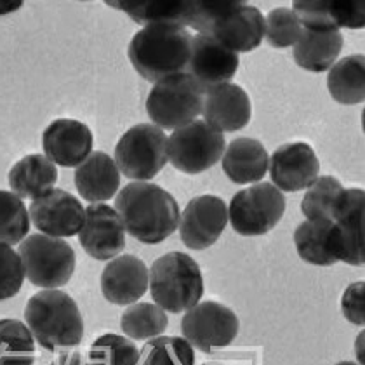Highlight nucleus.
<instances>
[{"label":"nucleus","mask_w":365,"mask_h":365,"mask_svg":"<svg viewBox=\"0 0 365 365\" xmlns=\"http://www.w3.org/2000/svg\"><path fill=\"white\" fill-rule=\"evenodd\" d=\"M331 220H307L297 225L294 244L301 259L313 267H332L337 263L327 247V233L331 230Z\"/></svg>","instance_id":"bb28decb"},{"label":"nucleus","mask_w":365,"mask_h":365,"mask_svg":"<svg viewBox=\"0 0 365 365\" xmlns=\"http://www.w3.org/2000/svg\"><path fill=\"white\" fill-rule=\"evenodd\" d=\"M364 190H344L332 212V225L327 233V247L336 261H343L350 267H364Z\"/></svg>","instance_id":"9d476101"},{"label":"nucleus","mask_w":365,"mask_h":365,"mask_svg":"<svg viewBox=\"0 0 365 365\" xmlns=\"http://www.w3.org/2000/svg\"><path fill=\"white\" fill-rule=\"evenodd\" d=\"M87 365H140V350L133 339L103 334L91 344Z\"/></svg>","instance_id":"473e14b6"},{"label":"nucleus","mask_w":365,"mask_h":365,"mask_svg":"<svg viewBox=\"0 0 365 365\" xmlns=\"http://www.w3.org/2000/svg\"><path fill=\"white\" fill-rule=\"evenodd\" d=\"M269 155L263 143L252 138H237L225 148L221 164L230 181L237 185L259 182L268 173Z\"/></svg>","instance_id":"5701e85b"},{"label":"nucleus","mask_w":365,"mask_h":365,"mask_svg":"<svg viewBox=\"0 0 365 365\" xmlns=\"http://www.w3.org/2000/svg\"><path fill=\"white\" fill-rule=\"evenodd\" d=\"M115 211L125 233L141 244H160L173 235L180 223V205L162 186L133 181L118 192Z\"/></svg>","instance_id":"f257e3e1"},{"label":"nucleus","mask_w":365,"mask_h":365,"mask_svg":"<svg viewBox=\"0 0 365 365\" xmlns=\"http://www.w3.org/2000/svg\"><path fill=\"white\" fill-rule=\"evenodd\" d=\"M332 21L336 29H364L365 2L364 0H329Z\"/></svg>","instance_id":"4c0bfd02"},{"label":"nucleus","mask_w":365,"mask_h":365,"mask_svg":"<svg viewBox=\"0 0 365 365\" xmlns=\"http://www.w3.org/2000/svg\"><path fill=\"white\" fill-rule=\"evenodd\" d=\"M344 190L346 188L336 178L319 176L307 188V193L301 200V211L308 221H332V212H334L337 200L343 195Z\"/></svg>","instance_id":"7c9ffc66"},{"label":"nucleus","mask_w":365,"mask_h":365,"mask_svg":"<svg viewBox=\"0 0 365 365\" xmlns=\"http://www.w3.org/2000/svg\"><path fill=\"white\" fill-rule=\"evenodd\" d=\"M188 75L209 93L217 86L230 84L239 70V54L221 46L212 35L198 34L192 41V54L188 61Z\"/></svg>","instance_id":"4468645a"},{"label":"nucleus","mask_w":365,"mask_h":365,"mask_svg":"<svg viewBox=\"0 0 365 365\" xmlns=\"http://www.w3.org/2000/svg\"><path fill=\"white\" fill-rule=\"evenodd\" d=\"M93 133L84 122L58 118L42 134L43 155L61 168H78L93 153Z\"/></svg>","instance_id":"f3484780"},{"label":"nucleus","mask_w":365,"mask_h":365,"mask_svg":"<svg viewBox=\"0 0 365 365\" xmlns=\"http://www.w3.org/2000/svg\"><path fill=\"white\" fill-rule=\"evenodd\" d=\"M292 11L303 29L315 31L337 30L329 11V0H296L292 2Z\"/></svg>","instance_id":"c9c22d12"},{"label":"nucleus","mask_w":365,"mask_h":365,"mask_svg":"<svg viewBox=\"0 0 365 365\" xmlns=\"http://www.w3.org/2000/svg\"><path fill=\"white\" fill-rule=\"evenodd\" d=\"M336 365H356L355 362H339V364H336Z\"/></svg>","instance_id":"37998d69"},{"label":"nucleus","mask_w":365,"mask_h":365,"mask_svg":"<svg viewBox=\"0 0 365 365\" xmlns=\"http://www.w3.org/2000/svg\"><path fill=\"white\" fill-rule=\"evenodd\" d=\"M99 284L108 303L117 307L134 304L148 291V268L134 254L117 256L103 268Z\"/></svg>","instance_id":"a211bd4d"},{"label":"nucleus","mask_w":365,"mask_h":365,"mask_svg":"<svg viewBox=\"0 0 365 365\" xmlns=\"http://www.w3.org/2000/svg\"><path fill=\"white\" fill-rule=\"evenodd\" d=\"M228 223V207L223 198L216 195H198L186 204L181 212L180 237L182 244L193 251L211 247L225 232Z\"/></svg>","instance_id":"ddd939ff"},{"label":"nucleus","mask_w":365,"mask_h":365,"mask_svg":"<svg viewBox=\"0 0 365 365\" xmlns=\"http://www.w3.org/2000/svg\"><path fill=\"white\" fill-rule=\"evenodd\" d=\"M285 212V198L272 182H256L235 193L228 205V221L242 237L272 232Z\"/></svg>","instance_id":"6e6552de"},{"label":"nucleus","mask_w":365,"mask_h":365,"mask_svg":"<svg viewBox=\"0 0 365 365\" xmlns=\"http://www.w3.org/2000/svg\"><path fill=\"white\" fill-rule=\"evenodd\" d=\"M268 173L280 192H301L319 178L320 162L308 143H285L269 157Z\"/></svg>","instance_id":"2eb2a0df"},{"label":"nucleus","mask_w":365,"mask_h":365,"mask_svg":"<svg viewBox=\"0 0 365 365\" xmlns=\"http://www.w3.org/2000/svg\"><path fill=\"white\" fill-rule=\"evenodd\" d=\"M204 108V93L188 73L155 82L146 98V113L160 129H178L197 120Z\"/></svg>","instance_id":"423d86ee"},{"label":"nucleus","mask_w":365,"mask_h":365,"mask_svg":"<svg viewBox=\"0 0 365 365\" xmlns=\"http://www.w3.org/2000/svg\"><path fill=\"white\" fill-rule=\"evenodd\" d=\"M25 277L31 285L41 289H59L73 277L77 257L68 242L34 233L19 242Z\"/></svg>","instance_id":"39448f33"},{"label":"nucleus","mask_w":365,"mask_h":365,"mask_svg":"<svg viewBox=\"0 0 365 365\" xmlns=\"http://www.w3.org/2000/svg\"><path fill=\"white\" fill-rule=\"evenodd\" d=\"M301 31L303 26L296 18L294 11L289 7H277L264 18V38L275 49L294 47L297 38L301 37Z\"/></svg>","instance_id":"72a5a7b5"},{"label":"nucleus","mask_w":365,"mask_h":365,"mask_svg":"<svg viewBox=\"0 0 365 365\" xmlns=\"http://www.w3.org/2000/svg\"><path fill=\"white\" fill-rule=\"evenodd\" d=\"M356 356H359V360H360V364H364V353L360 351V343H362V339H364V332H360V336L356 337Z\"/></svg>","instance_id":"79ce46f5"},{"label":"nucleus","mask_w":365,"mask_h":365,"mask_svg":"<svg viewBox=\"0 0 365 365\" xmlns=\"http://www.w3.org/2000/svg\"><path fill=\"white\" fill-rule=\"evenodd\" d=\"M113 160L129 180H152L168 164V136L153 124L133 125L115 146Z\"/></svg>","instance_id":"0eeeda50"},{"label":"nucleus","mask_w":365,"mask_h":365,"mask_svg":"<svg viewBox=\"0 0 365 365\" xmlns=\"http://www.w3.org/2000/svg\"><path fill=\"white\" fill-rule=\"evenodd\" d=\"M181 332L192 348L212 353L235 341L239 336V319L232 308L216 301H204L185 313Z\"/></svg>","instance_id":"9b49d317"},{"label":"nucleus","mask_w":365,"mask_h":365,"mask_svg":"<svg viewBox=\"0 0 365 365\" xmlns=\"http://www.w3.org/2000/svg\"><path fill=\"white\" fill-rule=\"evenodd\" d=\"M140 365H195V351L185 337L157 336L140 350Z\"/></svg>","instance_id":"c756f323"},{"label":"nucleus","mask_w":365,"mask_h":365,"mask_svg":"<svg viewBox=\"0 0 365 365\" xmlns=\"http://www.w3.org/2000/svg\"><path fill=\"white\" fill-rule=\"evenodd\" d=\"M30 214L26 205L13 192L0 190V244H19L29 237Z\"/></svg>","instance_id":"2f4dec72"},{"label":"nucleus","mask_w":365,"mask_h":365,"mask_svg":"<svg viewBox=\"0 0 365 365\" xmlns=\"http://www.w3.org/2000/svg\"><path fill=\"white\" fill-rule=\"evenodd\" d=\"M49 365H87V360L81 351H70L59 355Z\"/></svg>","instance_id":"ea45409f"},{"label":"nucleus","mask_w":365,"mask_h":365,"mask_svg":"<svg viewBox=\"0 0 365 365\" xmlns=\"http://www.w3.org/2000/svg\"><path fill=\"white\" fill-rule=\"evenodd\" d=\"M23 6L21 0H0V16L18 11Z\"/></svg>","instance_id":"a19ab883"},{"label":"nucleus","mask_w":365,"mask_h":365,"mask_svg":"<svg viewBox=\"0 0 365 365\" xmlns=\"http://www.w3.org/2000/svg\"><path fill=\"white\" fill-rule=\"evenodd\" d=\"M341 312L353 325L365 324V282H353L341 297Z\"/></svg>","instance_id":"58836bf2"},{"label":"nucleus","mask_w":365,"mask_h":365,"mask_svg":"<svg viewBox=\"0 0 365 365\" xmlns=\"http://www.w3.org/2000/svg\"><path fill=\"white\" fill-rule=\"evenodd\" d=\"M120 186V170L108 153L93 152L75 168V188L89 204H105Z\"/></svg>","instance_id":"412c9836"},{"label":"nucleus","mask_w":365,"mask_h":365,"mask_svg":"<svg viewBox=\"0 0 365 365\" xmlns=\"http://www.w3.org/2000/svg\"><path fill=\"white\" fill-rule=\"evenodd\" d=\"M343 43V35L339 30L315 31L303 29L301 37L294 43L292 56L297 66L303 70L322 73L337 61Z\"/></svg>","instance_id":"393cba45"},{"label":"nucleus","mask_w":365,"mask_h":365,"mask_svg":"<svg viewBox=\"0 0 365 365\" xmlns=\"http://www.w3.org/2000/svg\"><path fill=\"white\" fill-rule=\"evenodd\" d=\"M82 249L93 259L110 261L125 247V230L117 211L106 204H91L78 232Z\"/></svg>","instance_id":"dca6fc26"},{"label":"nucleus","mask_w":365,"mask_h":365,"mask_svg":"<svg viewBox=\"0 0 365 365\" xmlns=\"http://www.w3.org/2000/svg\"><path fill=\"white\" fill-rule=\"evenodd\" d=\"M29 214L30 223H34L42 235L66 239L78 235L84 225L86 209L77 197L65 190L53 188L31 200Z\"/></svg>","instance_id":"f8f14e48"},{"label":"nucleus","mask_w":365,"mask_h":365,"mask_svg":"<svg viewBox=\"0 0 365 365\" xmlns=\"http://www.w3.org/2000/svg\"><path fill=\"white\" fill-rule=\"evenodd\" d=\"M192 41V34L181 26L148 25L130 38L127 56L134 70L155 84L170 75L186 73Z\"/></svg>","instance_id":"f03ea898"},{"label":"nucleus","mask_w":365,"mask_h":365,"mask_svg":"<svg viewBox=\"0 0 365 365\" xmlns=\"http://www.w3.org/2000/svg\"><path fill=\"white\" fill-rule=\"evenodd\" d=\"M25 322L35 343L43 350L68 351L84 339V319L70 294L59 289H43L29 299Z\"/></svg>","instance_id":"7ed1b4c3"},{"label":"nucleus","mask_w":365,"mask_h":365,"mask_svg":"<svg viewBox=\"0 0 365 365\" xmlns=\"http://www.w3.org/2000/svg\"><path fill=\"white\" fill-rule=\"evenodd\" d=\"M327 87L341 105H359L365 99V56L351 54L329 68Z\"/></svg>","instance_id":"a878e982"},{"label":"nucleus","mask_w":365,"mask_h":365,"mask_svg":"<svg viewBox=\"0 0 365 365\" xmlns=\"http://www.w3.org/2000/svg\"><path fill=\"white\" fill-rule=\"evenodd\" d=\"M148 287L158 308L181 313L200 303L204 277L192 256L173 251L155 259L148 269Z\"/></svg>","instance_id":"20e7f679"},{"label":"nucleus","mask_w":365,"mask_h":365,"mask_svg":"<svg viewBox=\"0 0 365 365\" xmlns=\"http://www.w3.org/2000/svg\"><path fill=\"white\" fill-rule=\"evenodd\" d=\"M239 0H195L193 7V18L190 26H193L202 35H211L212 26L232 13L233 9L240 6Z\"/></svg>","instance_id":"e433bc0d"},{"label":"nucleus","mask_w":365,"mask_h":365,"mask_svg":"<svg viewBox=\"0 0 365 365\" xmlns=\"http://www.w3.org/2000/svg\"><path fill=\"white\" fill-rule=\"evenodd\" d=\"M226 148L223 133L204 120L178 127L168 138V162L185 174H200L221 160Z\"/></svg>","instance_id":"1a4fd4ad"},{"label":"nucleus","mask_w":365,"mask_h":365,"mask_svg":"<svg viewBox=\"0 0 365 365\" xmlns=\"http://www.w3.org/2000/svg\"><path fill=\"white\" fill-rule=\"evenodd\" d=\"M202 365H220V364H202Z\"/></svg>","instance_id":"c03bdc74"},{"label":"nucleus","mask_w":365,"mask_h":365,"mask_svg":"<svg viewBox=\"0 0 365 365\" xmlns=\"http://www.w3.org/2000/svg\"><path fill=\"white\" fill-rule=\"evenodd\" d=\"M7 180L16 197L35 200L56 186L58 168L46 155L31 153L16 162Z\"/></svg>","instance_id":"b1692460"},{"label":"nucleus","mask_w":365,"mask_h":365,"mask_svg":"<svg viewBox=\"0 0 365 365\" xmlns=\"http://www.w3.org/2000/svg\"><path fill=\"white\" fill-rule=\"evenodd\" d=\"M205 124L217 133H233L244 129L252 115L249 94L237 84L214 87L204 98Z\"/></svg>","instance_id":"6ab92c4d"},{"label":"nucleus","mask_w":365,"mask_h":365,"mask_svg":"<svg viewBox=\"0 0 365 365\" xmlns=\"http://www.w3.org/2000/svg\"><path fill=\"white\" fill-rule=\"evenodd\" d=\"M108 6L124 11L143 26H188L193 18L195 0H108Z\"/></svg>","instance_id":"4be33fe9"},{"label":"nucleus","mask_w":365,"mask_h":365,"mask_svg":"<svg viewBox=\"0 0 365 365\" xmlns=\"http://www.w3.org/2000/svg\"><path fill=\"white\" fill-rule=\"evenodd\" d=\"M25 269L19 254L11 245L0 244V301L11 299L21 291Z\"/></svg>","instance_id":"f704fd0d"},{"label":"nucleus","mask_w":365,"mask_h":365,"mask_svg":"<svg viewBox=\"0 0 365 365\" xmlns=\"http://www.w3.org/2000/svg\"><path fill=\"white\" fill-rule=\"evenodd\" d=\"M169 327V319L162 308L152 303H134L122 313V332L134 341H146L162 336Z\"/></svg>","instance_id":"c85d7f7f"},{"label":"nucleus","mask_w":365,"mask_h":365,"mask_svg":"<svg viewBox=\"0 0 365 365\" xmlns=\"http://www.w3.org/2000/svg\"><path fill=\"white\" fill-rule=\"evenodd\" d=\"M211 35L233 53H249L264 38V16L257 7L242 2L212 26Z\"/></svg>","instance_id":"aec40b11"},{"label":"nucleus","mask_w":365,"mask_h":365,"mask_svg":"<svg viewBox=\"0 0 365 365\" xmlns=\"http://www.w3.org/2000/svg\"><path fill=\"white\" fill-rule=\"evenodd\" d=\"M35 339L21 320H0V365H34Z\"/></svg>","instance_id":"cd10ccee"}]
</instances>
